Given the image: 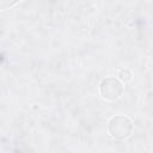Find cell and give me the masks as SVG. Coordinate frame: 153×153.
Instances as JSON below:
<instances>
[{
	"mask_svg": "<svg viewBox=\"0 0 153 153\" xmlns=\"http://www.w3.org/2000/svg\"><path fill=\"white\" fill-rule=\"evenodd\" d=\"M20 0H0V11H5L8 10L11 7H13L14 5H17Z\"/></svg>",
	"mask_w": 153,
	"mask_h": 153,
	"instance_id": "3",
	"label": "cell"
},
{
	"mask_svg": "<svg viewBox=\"0 0 153 153\" xmlns=\"http://www.w3.org/2000/svg\"><path fill=\"white\" fill-rule=\"evenodd\" d=\"M99 92H100V94L104 99L114 100V99L118 98L122 94L123 87H122V84L117 79L108 78V79L103 80V82L100 84Z\"/></svg>",
	"mask_w": 153,
	"mask_h": 153,
	"instance_id": "2",
	"label": "cell"
},
{
	"mask_svg": "<svg viewBox=\"0 0 153 153\" xmlns=\"http://www.w3.org/2000/svg\"><path fill=\"white\" fill-rule=\"evenodd\" d=\"M108 131L112 139L123 140L131 135L133 133V122L127 116H115L108 123Z\"/></svg>",
	"mask_w": 153,
	"mask_h": 153,
	"instance_id": "1",
	"label": "cell"
}]
</instances>
